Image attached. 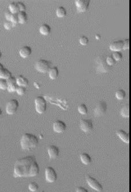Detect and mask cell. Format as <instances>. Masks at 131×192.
<instances>
[{
    "instance_id": "6da1fadb",
    "label": "cell",
    "mask_w": 131,
    "mask_h": 192,
    "mask_svg": "<svg viewBox=\"0 0 131 192\" xmlns=\"http://www.w3.org/2000/svg\"><path fill=\"white\" fill-rule=\"evenodd\" d=\"M39 172V166L34 156L22 158L16 162L14 166V177H34Z\"/></svg>"
},
{
    "instance_id": "5bb4252c",
    "label": "cell",
    "mask_w": 131,
    "mask_h": 192,
    "mask_svg": "<svg viewBox=\"0 0 131 192\" xmlns=\"http://www.w3.org/2000/svg\"><path fill=\"white\" fill-rule=\"evenodd\" d=\"M124 42L123 40H118L112 43L110 45V48L113 51H119L123 49Z\"/></svg>"
},
{
    "instance_id": "f35d334b",
    "label": "cell",
    "mask_w": 131,
    "mask_h": 192,
    "mask_svg": "<svg viewBox=\"0 0 131 192\" xmlns=\"http://www.w3.org/2000/svg\"><path fill=\"white\" fill-rule=\"evenodd\" d=\"M8 84H11V83H17L16 82V78L14 76H10L8 79H6Z\"/></svg>"
},
{
    "instance_id": "7402d4cb",
    "label": "cell",
    "mask_w": 131,
    "mask_h": 192,
    "mask_svg": "<svg viewBox=\"0 0 131 192\" xmlns=\"http://www.w3.org/2000/svg\"><path fill=\"white\" fill-rule=\"evenodd\" d=\"M19 23H25L27 20V15L25 11H19L18 13Z\"/></svg>"
},
{
    "instance_id": "b9f144b4",
    "label": "cell",
    "mask_w": 131,
    "mask_h": 192,
    "mask_svg": "<svg viewBox=\"0 0 131 192\" xmlns=\"http://www.w3.org/2000/svg\"><path fill=\"white\" fill-rule=\"evenodd\" d=\"M1 57H2V52H1V51H0V59L1 58Z\"/></svg>"
},
{
    "instance_id": "ee69618b",
    "label": "cell",
    "mask_w": 131,
    "mask_h": 192,
    "mask_svg": "<svg viewBox=\"0 0 131 192\" xmlns=\"http://www.w3.org/2000/svg\"><path fill=\"white\" fill-rule=\"evenodd\" d=\"M96 37H97V38H99V35H96Z\"/></svg>"
},
{
    "instance_id": "e0dca14e",
    "label": "cell",
    "mask_w": 131,
    "mask_h": 192,
    "mask_svg": "<svg viewBox=\"0 0 131 192\" xmlns=\"http://www.w3.org/2000/svg\"><path fill=\"white\" fill-rule=\"evenodd\" d=\"M32 52V49L30 47L27 46V45H25L23 46L20 49H19V55L23 57H28L29 55Z\"/></svg>"
},
{
    "instance_id": "e575fe53",
    "label": "cell",
    "mask_w": 131,
    "mask_h": 192,
    "mask_svg": "<svg viewBox=\"0 0 131 192\" xmlns=\"http://www.w3.org/2000/svg\"><path fill=\"white\" fill-rule=\"evenodd\" d=\"M17 4L18 10L19 11H25V9H26V6L25 4L21 1H18L17 2Z\"/></svg>"
},
{
    "instance_id": "9a60e30c",
    "label": "cell",
    "mask_w": 131,
    "mask_h": 192,
    "mask_svg": "<svg viewBox=\"0 0 131 192\" xmlns=\"http://www.w3.org/2000/svg\"><path fill=\"white\" fill-rule=\"evenodd\" d=\"M11 76V72L8 69L4 68L3 65L0 63V79H8Z\"/></svg>"
},
{
    "instance_id": "d4e9b609",
    "label": "cell",
    "mask_w": 131,
    "mask_h": 192,
    "mask_svg": "<svg viewBox=\"0 0 131 192\" xmlns=\"http://www.w3.org/2000/svg\"><path fill=\"white\" fill-rule=\"evenodd\" d=\"M9 10L13 13H17L19 12L18 7L17 4L16 2H11L9 4Z\"/></svg>"
},
{
    "instance_id": "ac0fdd59",
    "label": "cell",
    "mask_w": 131,
    "mask_h": 192,
    "mask_svg": "<svg viewBox=\"0 0 131 192\" xmlns=\"http://www.w3.org/2000/svg\"><path fill=\"white\" fill-rule=\"evenodd\" d=\"M16 82L18 86L26 87L29 84V80L22 75H19L16 78Z\"/></svg>"
},
{
    "instance_id": "52a82bcc",
    "label": "cell",
    "mask_w": 131,
    "mask_h": 192,
    "mask_svg": "<svg viewBox=\"0 0 131 192\" xmlns=\"http://www.w3.org/2000/svg\"><path fill=\"white\" fill-rule=\"evenodd\" d=\"M45 177L46 180L47 182L52 183L57 180V174L53 167L48 166L46 168L45 170Z\"/></svg>"
},
{
    "instance_id": "4316f807",
    "label": "cell",
    "mask_w": 131,
    "mask_h": 192,
    "mask_svg": "<svg viewBox=\"0 0 131 192\" xmlns=\"http://www.w3.org/2000/svg\"><path fill=\"white\" fill-rule=\"evenodd\" d=\"M78 110L79 112L82 114H86L87 113V107L86 105L83 103L80 104L79 105Z\"/></svg>"
},
{
    "instance_id": "603a6c76",
    "label": "cell",
    "mask_w": 131,
    "mask_h": 192,
    "mask_svg": "<svg viewBox=\"0 0 131 192\" xmlns=\"http://www.w3.org/2000/svg\"><path fill=\"white\" fill-rule=\"evenodd\" d=\"M120 114L125 118H128L130 116V105H125L120 110Z\"/></svg>"
},
{
    "instance_id": "ffe728a7",
    "label": "cell",
    "mask_w": 131,
    "mask_h": 192,
    "mask_svg": "<svg viewBox=\"0 0 131 192\" xmlns=\"http://www.w3.org/2000/svg\"><path fill=\"white\" fill-rule=\"evenodd\" d=\"M49 77L52 79H55L58 76L59 70L56 66L52 67L48 71Z\"/></svg>"
},
{
    "instance_id": "83f0119b",
    "label": "cell",
    "mask_w": 131,
    "mask_h": 192,
    "mask_svg": "<svg viewBox=\"0 0 131 192\" xmlns=\"http://www.w3.org/2000/svg\"><path fill=\"white\" fill-rule=\"evenodd\" d=\"M39 188V186L35 182L31 183L29 185V189L31 192H36Z\"/></svg>"
},
{
    "instance_id": "d6986e66",
    "label": "cell",
    "mask_w": 131,
    "mask_h": 192,
    "mask_svg": "<svg viewBox=\"0 0 131 192\" xmlns=\"http://www.w3.org/2000/svg\"><path fill=\"white\" fill-rule=\"evenodd\" d=\"M80 160L82 162L86 165L90 164L92 162L91 157L89 156V154H88L87 153H85L80 154Z\"/></svg>"
},
{
    "instance_id": "f546056e",
    "label": "cell",
    "mask_w": 131,
    "mask_h": 192,
    "mask_svg": "<svg viewBox=\"0 0 131 192\" xmlns=\"http://www.w3.org/2000/svg\"><path fill=\"white\" fill-rule=\"evenodd\" d=\"M112 56L116 61H119L122 59V55L120 51H114Z\"/></svg>"
},
{
    "instance_id": "8d00e7d4",
    "label": "cell",
    "mask_w": 131,
    "mask_h": 192,
    "mask_svg": "<svg viewBox=\"0 0 131 192\" xmlns=\"http://www.w3.org/2000/svg\"><path fill=\"white\" fill-rule=\"evenodd\" d=\"M4 26L6 29H11L12 26H14V24L12 23V22L11 21H9V20H6L5 23H4Z\"/></svg>"
},
{
    "instance_id": "44dd1931",
    "label": "cell",
    "mask_w": 131,
    "mask_h": 192,
    "mask_svg": "<svg viewBox=\"0 0 131 192\" xmlns=\"http://www.w3.org/2000/svg\"><path fill=\"white\" fill-rule=\"evenodd\" d=\"M39 31L43 35H47L51 31V27L49 25L44 23L41 25V26H40Z\"/></svg>"
},
{
    "instance_id": "60d3db41",
    "label": "cell",
    "mask_w": 131,
    "mask_h": 192,
    "mask_svg": "<svg viewBox=\"0 0 131 192\" xmlns=\"http://www.w3.org/2000/svg\"><path fill=\"white\" fill-rule=\"evenodd\" d=\"M77 192H88V191L84 188L83 187H82V186H80V187H78L77 188Z\"/></svg>"
},
{
    "instance_id": "ba28073f",
    "label": "cell",
    "mask_w": 131,
    "mask_h": 192,
    "mask_svg": "<svg viewBox=\"0 0 131 192\" xmlns=\"http://www.w3.org/2000/svg\"><path fill=\"white\" fill-rule=\"evenodd\" d=\"M18 107L19 102L17 99H10L6 106V111L10 115L13 114L17 111Z\"/></svg>"
},
{
    "instance_id": "836d02e7",
    "label": "cell",
    "mask_w": 131,
    "mask_h": 192,
    "mask_svg": "<svg viewBox=\"0 0 131 192\" xmlns=\"http://www.w3.org/2000/svg\"><path fill=\"white\" fill-rule=\"evenodd\" d=\"M25 91H26V88H25V87L18 86L17 89H16V92H17L18 95H23V94H24L25 93Z\"/></svg>"
},
{
    "instance_id": "8992f818",
    "label": "cell",
    "mask_w": 131,
    "mask_h": 192,
    "mask_svg": "<svg viewBox=\"0 0 131 192\" xmlns=\"http://www.w3.org/2000/svg\"><path fill=\"white\" fill-rule=\"evenodd\" d=\"M86 181L88 185L93 189L95 190L96 191L100 192L103 190V186L100 183L97 181L95 178L91 177L89 175H86Z\"/></svg>"
},
{
    "instance_id": "4fadbf2b",
    "label": "cell",
    "mask_w": 131,
    "mask_h": 192,
    "mask_svg": "<svg viewBox=\"0 0 131 192\" xmlns=\"http://www.w3.org/2000/svg\"><path fill=\"white\" fill-rule=\"evenodd\" d=\"M48 154L50 158L55 159L59 155V148L55 145H51L48 148Z\"/></svg>"
},
{
    "instance_id": "74e56055",
    "label": "cell",
    "mask_w": 131,
    "mask_h": 192,
    "mask_svg": "<svg viewBox=\"0 0 131 192\" xmlns=\"http://www.w3.org/2000/svg\"><path fill=\"white\" fill-rule=\"evenodd\" d=\"M124 42V47L123 49H128L130 48V39H125L123 40Z\"/></svg>"
},
{
    "instance_id": "7bdbcfd3",
    "label": "cell",
    "mask_w": 131,
    "mask_h": 192,
    "mask_svg": "<svg viewBox=\"0 0 131 192\" xmlns=\"http://www.w3.org/2000/svg\"><path fill=\"white\" fill-rule=\"evenodd\" d=\"M2 110H1V109L0 108V116L1 115V114H2Z\"/></svg>"
},
{
    "instance_id": "f1b7e54d",
    "label": "cell",
    "mask_w": 131,
    "mask_h": 192,
    "mask_svg": "<svg viewBox=\"0 0 131 192\" xmlns=\"http://www.w3.org/2000/svg\"><path fill=\"white\" fill-rule=\"evenodd\" d=\"M106 61L107 63V64L110 65V66H112L114 65L116 63V60H115L114 57L112 56V55H109L106 57Z\"/></svg>"
},
{
    "instance_id": "1f68e13d",
    "label": "cell",
    "mask_w": 131,
    "mask_h": 192,
    "mask_svg": "<svg viewBox=\"0 0 131 192\" xmlns=\"http://www.w3.org/2000/svg\"><path fill=\"white\" fill-rule=\"evenodd\" d=\"M18 85L17 83H11V84H8V90L10 92H13L14 91H16Z\"/></svg>"
},
{
    "instance_id": "7a4b0ae2",
    "label": "cell",
    "mask_w": 131,
    "mask_h": 192,
    "mask_svg": "<svg viewBox=\"0 0 131 192\" xmlns=\"http://www.w3.org/2000/svg\"><path fill=\"white\" fill-rule=\"evenodd\" d=\"M38 143V139L35 135L31 133L24 134L21 140V146L24 150L34 148Z\"/></svg>"
},
{
    "instance_id": "9c48e42d",
    "label": "cell",
    "mask_w": 131,
    "mask_h": 192,
    "mask_svg": "<svg viewBox=\"0 0 131 192\" xmlns=\"http://www.w3.org/2000/svg\"><path fill=\"white\" fill-rule=\"evenodd\" d=\"M107 105L104 101H100L96 105L94 108V115L96 116L103 115L106 112Z\"/></svg>"
},
{
    "instance_id": "8fae6325",
    "label": "cell",
    "mask_w": 131,
    "mask_h": 192,
    "mask_svg": "<svg viewBox=\"0 0 131 192\" xmlns=\"http://www.w3.org/2000/svg\"><path fill=\"white\" fill-rule=\"evenodd\" d=\"M66 129V124L63 121L57 120L53 124V130L57 133H61Z\"/></svg>"
},
{
    "instance_id": "3957f363",
    "label": "cell",
    "mask_w": 131,
    "mask_h": 192,
    "mask_svg": "<svg viewBox=\"0 0 131 192\" xmlns=\"http://www.w3.org/2000/svg\"><path fill=\"white\" fill-rule=\"evenodd\" d=\"M95 63L96 70L99 72H108L111 69V66L107 64L104 55H99L95 59Z\"/></svg>"
},
{
    "instance_id": "d590c367",
    "label": "cell",
    "mask_w": 131,
    "mask_h": 192,
    "mask_svg": "<svg viewBox=\"0 0 131 192\" xmlns=\"http://www.w3.org/2000/svg\"><path fill=\"white\" fill-rule=\"evenodd\" d=\"M80 43L83 45H86L88 42V39L85 36H82L79 39Z\"/></svg>"
},
{
    "instance_id": "d6a6232c",
    "label": "cell",
    "mask_w": 131,
    "mask_h": 192,
    "mask_svg": "<svg viewBox=\"0 0 131 192\" xmlns=\"http://www.w3.org/2000/svg\"><path fill=\"white\" fill-rule=\"evenodd\" d=\"M10 21L12 22V23L15 26L17 24L19 23V19H18V16L17 13H13V15L11 18Z\"/></svg>"
},
{
    "instance_id": "7c38bea8",
    "label": "cell",
    "mask_w": 131,
    "mask_h": 192,
    "mask_svg": "<svg viewBox=\"0 0 131 192\" xmlns=\"http://www.w3.org/2000/svg\"><path fill=\"white\" fill-rule=\"evenodd\" d=\"M75 4L78 12H83L87 9L89 4V0H76Z\"/></svg>"
},
{
    "instance_id": "2e32d148",
    "label": "cell",
    "mask_w": 131,
    "mask_h": 192,
    "mask_svg": "<svg viewBox=\"0 0 131 192\" xmlns=\"http://www.w3.org/2000/svg\"><path fill=\"white\" fill-rule=\"evenodd\" d=\"M117 136L126 143H130V135L125 131L122 130H119L116 132Z\"/></svg>"
},
{
    "instance_id": "ab89813d",
    "label": "cell",
    "mask_w": 131,
    "mask_h": 192,
    "mask_svg": "<svg viewBox=\"0 0 131 192\" xmlns=\"http://www.w3.org/2000/svg\"><path fill=\"white\" fill-rule=\"evenodd\" d=\"M5 15V17L6 18V20H7L10 21L11 18V16H12V15H13V13H12L10 10H8L6 11Z\"/></svg>"
},
{
    "instance_id": "30bf717a",
    "label": "cell",
    "mask_w": 131,
    "mask_h": 192,
    "mask_svg": "<svg viewBox=\"0 0 131 192\" xmlns=\"http://www.w3.org/2000/svg\"><path fill=\"white\" fill-rule=\"evenodd\" d=\"M80 125L82 130L85 132H90L93 129V123L91 119H82L80 121Z\"/></svg>"
},
{
    "instance_id": "cb8c5ba5",
    "label": "cell",
    "mask_w": 131,
    "mask_h": 192,
    "mask_svg": "<svg viewBox=\"0 0 131 192\" xmlns=\"http://www.w3.org/2000/svg\"><path fill=\"white\" fill-rule=\"evenodd\" d=\"M56 13L58 17H63L66 15V10L63 6H59L56 10Z\"/></svg>"
},
{
    "instance_id": "4dcf8cb0",
    "label": "cell",
    "mask_w": 131,
    "mask_h": 192,
    "mask_svg": "<svg viewBox=\"0 0 131 192\" xmlns=\"http://www.w3.org/2000/svg\"><path fill=\"white\" fill-rule=\"evenodd\" d=\"M8 82L6 79H0V88L2 89H6L8 88Z\"/></svg>"
},
{
    "instance_id": "277c9868",
    "label": "cell",
    "mask_w": 131,
    "mask_h": 192,
    "mask_svg": "<svg viewBox=\"0 0 131 192\" xmlns=\"http://www.w3.org/2000/svg\"><path fill=\"white\" fill-rule=\"evenodd\" d=\"M52 63L44 59H39L35 63V67L41 72L46 73L52 67Z\"/></svg>"
},
{
    "instance_id": "5b68a950",
    "label": "cell",
    "mask_w": 131,
    "mask_h": 192,
    "mask_svg": "<svg viewBox=\"0 0 131 192\" xmlns=\"http://www.w3.org/2000/svg\"><path fill=\"white\" fill-rule=\"evenodd\" d=\"M35 109L39 113H44L46 110V100L43 96H37L35 99Z\"/></svg>"
},
{
    "instance_id": "484cf974",
    "label": "cell",
    "mask_w": 131,
    "mask_h": 192,
    "mask_svg": "<svg viewBox=\"0 0 131 192\" xmlns=\"http://www.w3.org/2000/svg\"><path fill=\"white\" fill-rule=\"evenodd\" d=\"M125 91L122 89H119L117 90L116 92V94H115V96L116 97L119 99V100H122L123 99L125 96Z\"/></svg>"
}]
</instances>
